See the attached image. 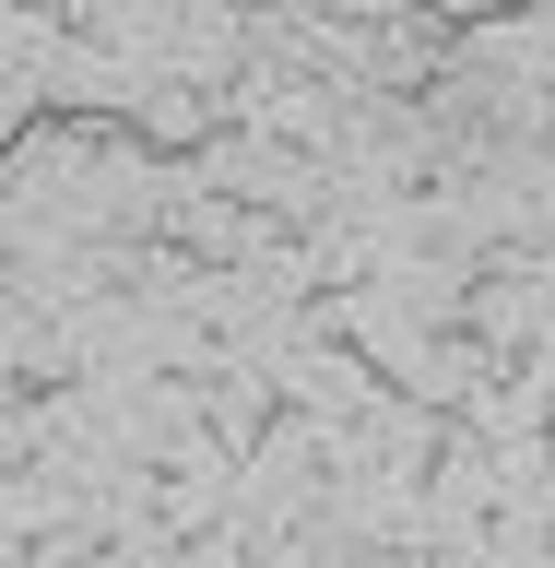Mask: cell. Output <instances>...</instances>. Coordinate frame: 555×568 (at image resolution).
Segmentation results:
<instances>
[{"instance_id": "cell-1", "label": "cell", "mask_w": 555, "mask_h": 568, "mask_svg": "<svg viewBox=\"0 0 555 568\" xmlns=\"http://www.w3.org/2000/svg\"><path fill=\"white\" fill-rule=\"evenodd\" d=\"M35 225H60V237H154V202H166V166L131 154V142H95V131H60L35 142L24 166L0 178Z\"/></svg>"}, {"instance_id": "cell-2", "label": "cell", "mask_w": 555, "mask_h": 568, "mask_svg": "<svg viewBox=\"0 0 555 568\" xmlns=\"http://www.w3.org/2000/svg\"><path fill=\"white\" fill-rule=\"evenodd\" d=\"M237 497V462L213 438H177V450H119V509L142 521V557H202V532L225 521Z\"/></svg>"}, {"instance_id": "cell-3", "label": "cell", "mask_w": 555, "mask_h": 568, "mask_svg": "<svg viewBox=\"0 0 555 568\" xmlns=\"http://www.w3.org/2000/svg\"><path fill=\"white\" fill-rule=\"evenodd\" d=\"M154 248L202 261V273H248V261H284V248H296V225H273V213L225 202V190H189V178H166V202H154Z\"/></svg>"}, {"instance_id": "cell-4", "label": "cell", "mask_w": 555, "mask_h": 568, "mask_svg": "<svg viewBox=\"0 0 555 568\" xmlns=\"http://www.w3.org/2000/svg\"><path fill=\"white\" fill-rule=\"evenodd\" d=\"M284 415V390H273V367H260V355H213L202 367V438L225 462H248L260 450V426Z\"/></svg>"}, {"instance_id": "cell-5", "label": "cell", "mask_w": 555, "mask_h": 568, "mask_svg": "<svg viewBox=\"0 0 555 568\" xmlns=\"http://www.w3.org/2000/svg\"><path fill=\"white\" fill-rule=\"evenodd\" d=\"M473 71H496L508 95H544V0H521V12H496V24H461L450 36Z\"/></svg>"}]
</instances>
